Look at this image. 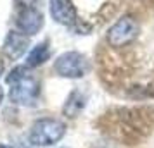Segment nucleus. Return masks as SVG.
Segmentation results:
<instances>
[{"mask_svg":"<svg viewBox=\"0 0 154 148\" xmlns=\"http://www.w3.org/2000/svg\"><path fill=\"white\" fill-rule=\"evenodd\" d=\"M2 74H4V64L0 62V76H2Z\"/></svg>","mask_w":154,"mask_h":148,"instance_id":"ddd939ff","label":"nucleus"},{"mask_svg":"<svg viewBox=\"0 0 154 148\" xmlns=\"http://www.w3.org/2000/svg\"><path fill=\"white\" fill-rule=\"evenodd\" d=\"M54 71L57 76L68 79H78L88 74L90 62L88 59L80 52H64L56 59Z\"/></svg>","mask_w":154,"mask_h":148,"instance_id":"f03ea898","label":"nucleus"},{"mask_svg":"<svg viewBox=\"0 0 154 148\" xmlns=\"http://www.w3.org/2000/svg\"><path fill=\"white\" fill-rule=\"evenodd\" d=\"M85 103H87V97L83 93H80L78 90H73L63 107V114L68 115V117H76L78 114L83 110Z\"/></svg>","mask_w":154,"mask_h":148,"instance_id":"1a4fd4ad","label":"nucleus"},{"mask_svg":"<svg viewBox=\"0 0 154 148\" xmlns=\"http://www.w3.org/2000/svg\"><path fill=\"white\" fill-rule=\"evenodd\" d=\"M49 10L57 24L71 26L76 22V7L73 5L71 0H50Z\"/></svg>","mask_w":154,"mask_h":148,"instance_id":"0eeeda50","label":"nucleus"},{"mask_svg":"<svg viewBox=\"0 0 154 148\" xmlns=\"http://www.w3.org/2000/svg\"><path fill=\"white\" fill-rule=\"evenodd\" d=\"M21 7H29V5H35L38 0H16Z\"/></svg>","mask_w":154,"mask_h":148,"instance_id":"9b49d317","label":"nucleus"},{"mask_svg":"<svg viewBox=\"0 0 154 148\" xmlns=\"http://www.w3.org/2000/svg\"><path fill=\"white\" fill-rule=\"evenodd\" d=\"M0 148H12L11 145H5V143H0Z\"/></svg>","mask_w":154,"mask_h":148,"instance_id":"f8f14e48","label":"nucleus"},{"mask_svg":"<svg viewBox=\"0 0 154 148\" xmlns=\"http://www.w3.org/2000/svg\"><path fill=\"white\" fill-rule=\"evenodd\" d=\"M139 35V24L132 16H123L121 19L112 24L107 31V42L114 48L126 47L128 43H132Z\"/></svg>","mask_w":154,"mask_h":148,"instance_id":"20e7f679","label":"nucleus"},{"mask_svg":"<svg viewBox=\"0 0 154 148\" xmlns=\"http://www.w3.org/2000/svg\"><path fill=\"white\" fill-rule=\"evenodd\" d=\"M66 134V124L54 117H43L33 122L29 129V143L35 147H50L63 140Z\"/></svg>","mask_w":154,"mask_h":148,"instance_id":"f257e3e1","label":"nucleus"},{"mask_svg":"<svg viewBox=\"0 0 154 148\" xmlns=\"http://www.w3.org/2000/svg\"><path fill=\"white\" fill-rule=\"evenodd\" d=\"M29 67H26V65H17V67H14V69L9 72V76L5 78V81H7V85H12L14 81H17V79H21L23 76H26V74H29L28 72Z\"/></svg>","mask_w":154,"mask_h":148,"instance_id":"9d476101","label":"nucleus"},{"mask_svg":"<svg viewBox=\"0 0 154 148\" xmlns=\"http://www.w3.org/2000/svg\"><path fill=\"white\" fill-rule=\"evenodd\" d=\"M28 48H29V36L21 33V31H9L5 40H4V45H2L4 55L11 60L21 59Z\"/></svg>","mask_w":154,"mask_h":148,"instance_id":"423d86ee","label":"nucleus"},{"mask_svg":"<svg viewBox=\"0 0 154 148\" xmlns=\"http://www.w3.org/2000/svg\"><path fill=\"white\" fill-rule=\"evenodd\" d=\"M49 57H50V48H49V42L45 40V42L38 43L29 50L28 57H26V67H29V69L40 67L42 64L49 60Z\"/></svg>","mask_w":154,"mask_h":148,"instance_id":"6e6552de","label":"nucleus"},{"mask_svg":"<svg viewBox=\"0 0 154 148\" xmlns=\"http://www.w3.org/2000/svg\"><path fill=\"white\" fill-rule=\"evenodd\" d=\"M38 97H40V83L31 74H26L21 79L14 81L11 85V90H9L11 102L21 107L35 105Z\"/></svg>","mask_w":154,"mask_h":148,"instance_id":"7ed1b4c3","label":"nucleus"},{"mask_svg":"<svg viewBox=\"0 0 154 148\" xmlns=\"http://www.w3.org/2000/svg\"><path fill=\"white\" fill-rule=\"evenodd\" d=\"M43 22H45L43 14L35 5H29V7H21L19 14H17V19H16V26L21 33L33 36L43 28Z\"/></svg>","mask_w":154,"mask_h":148,"instance_id":"39448f33","label":"nucleus"}]
</instances>
